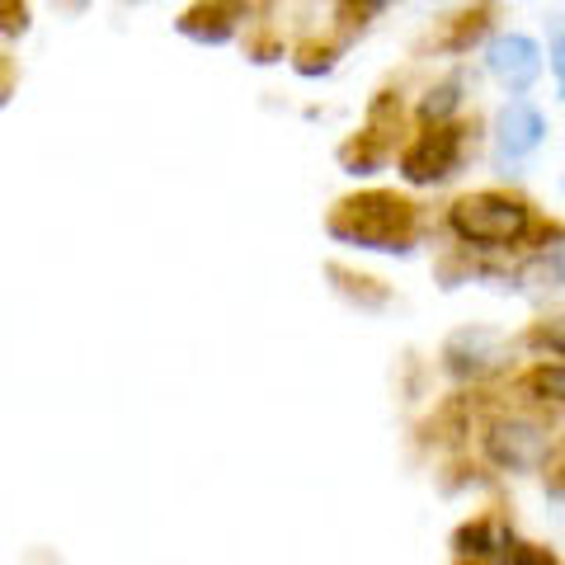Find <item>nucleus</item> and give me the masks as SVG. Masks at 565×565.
Returning a JSON list of instances; mask_svg holds the SVG:
<instances>
[{
  "mask_svg": "<svg viewBox=\"0 0 565 565\" xmlns=\"http://www.w3.org/2000/svg\"><path fill=\"white\" fill-rule=\"evenodd\" d=\"M448 236L471 255H533L565 245V222L542 217L533 199L514 189H476L448 203Z\"/></svg>",
  "mask_w": 565,
  "mask_h": 565,
  "instance_id": "obj_1",
  "label": "nucleus"
},
{
  "mask_svg": "<svg viewBox=\"0 0 565 565\" xmlns=\"http://www.w3.org/2000/svg\"><path fill=\"white\" fill-rule=\"evenodd\" d=\"M326 232L340 245H359L373 255H411L424 236V212L396 189H363L330 207Z\"/></svg>",
  "mask_w": 565,
  "mask_h": 565,
  "instance_id": "obj_2",
  "label": "nucleus"
},
{
  "mask_svg": "<svg viewBox=\"0 0 565 565\" xmlns=\"http://www.w3.org/2000/svg\"><path fill=\"white\" fill-rule=\"evenodd\" d=\"M481 457L490 471H504V476H533L552 462V452L561 444L556 434V419L542 411V405H509V401H494L490 415L481 419Z\"/></svg>",
  "mask_w": 565,
  "mask_h": 565,
  "instance_id": "obj_3",
  "label": "nucleus"
},
{
  "mask_svg": "<svg viewBox=\"0 0 565 565\" xmlns=\"http://www.w3.org/2000/svg\"><path fill=\"white\" fill-rule=\"evenodd\" d=\"M471 147H476V128H471L467 118L438 122V128H419V132L401 147L396 170H401V180H405V184H415V189L452 184L457 174L467 170Z\"/></svg>",
  "mask_w": 565,
  "mask_h": 565,
  "instance_id": "obj_4",
  "label": "nucleus"
},
{
  "mask_svg": "<svg viewBox=\"0 0 565 565\" xmlns=\"http://www.w3.org/2000/svg\"><path fill=\"white\" fill-rule=\"evenodd\" d=\"M438 363H444V373L452 382L486 386L500 373H509V363H514V344H509L494 326H462V330H452L444 340Z\"/></svg>",
  "mask_w": 565,
  "mask_h": 565,
  "instance_id": "obj_5",
  "label": "nucleus"
},
{
  "mask_svg": "<svg viewBox=\"0 0 565 565\" xmlns=\"http://www.w3.org/2000/svg\"><path fill=\"white\" fill-rule=\"evenodd\" d=\"M486 71L504 85L509 99H514V95H527L546 76V52H542V43L533 39V33L504 29L486 43Z\"/></svg>",
  "mask_w": 565,
  "mask_h": 565,
  "instance_id": "obj_6",
  "label": "nucleus"
},
{
  "mask_svg": "<svg viewBox=\"0 0 565 565\" xmlns=\"http://www.w3.org/2000/svg\"><path fill=\"white\" fill-rule=\"evenodd\" d=\"M546 141V114L527 95H514L494 114V161L500 166H523L527 156H537Z\"/></svg>",
  "mask_w": 565,
  "mask_h": 565,
  "instance_id": "obj_7",
  "label": "nucleus"
},
{
  "mask_svg": "<svg viewBox=\"0 0 565 565\" xmlns=\"http://www.w3.org/2000/svg\"><path fill=\"white\" fill-rule=\"evenodd\" d=\"M509 537H514L509 519L500 514V509H486V514H471L467 523L452 527V556L457 561H486V565H494L504 556Z\"/></svg>",
  "mask_w": 565,
  "mask_h": 565,
  "instance_id": "obj_8",
  "label": "nucleus"
},
{
  "mask_svg": "<svg viewBox=\"0 0 565 565\" xmlns=\"http://www.w3.org/2000/svg\"><path fill=\"white\" fill-rule=\"evenodd\" d=\"M245 20V10L236 6V0H199V6H189L180 14V29L184 39L193 43H203V47H222V43H232L236 39V29Z\"/></svg>",
  "mask_w": 565,
  "mask_h": 565,
  "instance_id": "obj_9",
  "label": "nucleus"
},
{
  "mask_svg": "<svg viewBox=\"0 0 565 565\" xmlns=\"http://www.w3.org/2000/svg\"><path fill=\"white\" fill-rule=\"evenodd\" d=\"M494 20H500V6L494 0H481V6H467L444 20V29L434 33V47L448 52V57H467L476 43H490L494 39Z\"/></svg>",
  "mask_w": 565,
  "mask_h": 565,
  "instance_id": "obj_10",
  "label": "nucleus"
},
{
  "mask_svg": "<svg viewBox=\"0 0 565 565\" xmlns=\"http://www.w3.org/2000/svg\"><path fill=\"white\" fill-rule=\"evenodd\" d=\"M467 71L457 66V71H448L444 81H434L429 90H424V99H419V109H415V122L419 128H438V122H457L462 118V109H467Z\"/></svg>",
  "mask_w": 565,
  "mask_h": 565,
  "instance_id": "obj_11",
  "label": "nucleus"
},
{
  "mask_svg": "<svg viewBox=\"0 0 565 565\" xmlns=\"http://www.w3.org/2000/svg\"><path fill=\"white\" fill-rule=\"evenodd\" d=\"M519 396L542 405V411H565V359H537L527 373L514 377Z\"/></svg>",
  "mask_w": 565,
  "mask_h": 565,
  "instance_id": "obj_12",
  "label": "nucleus"
},
{
  "mask_svg": "<svg viewBox=\"0 0 565 565\" xmlns=\"http://www.w3.org/2000/svg\"><path fill=\"white\" fill-rule=\"evenodd\" d=\"M326 278L334 282V292L344 297V302H353L359 311H382L392 307V288H386L382 278H367L359 269H349V264H326Z\"/></svg>",
  "mask_w": 565,
  "mask_h": 565,
  "instance_id": "obj_13",
  "label": "nucleus"
},
{
  "mask_svg": "<svg viewBox=\"0 0 565 565\" xmlns=\"http://www.w3.org/2000/svg\"><path fill=\"white\" fill-rule=\"evenodd\" d=\"M386 161H392V137H382L373 128H363L359 137H349L340 147V166L349 174H377Z\"/></svg>",
  "mask_w": 565,
  "mask_h": 565,
  "instance_id": "obj_14",
  "label": "nucleus"
},
{
  "mask_svg": "<svg viewBox=\"0 0 565 565\" xmlns=\"http://www.w3.org/2000/svg\"><path fill=\"white\" fill-rule=\"evenodd\" d=\"M519 344L527 353H537V359H565V311H546L537 321H527Z\"/></svg>",
  "mask_w": 565,
  "mask_h": 565,
  "instance_id": "obj_15",
  "label": "nucleus"
},
{
  "mask_svg": "<svg viewBox=\"0 0 565 565\" xmlns=\"http://www.w3.org/2000/svg\"><path fill=\"white\" fill-rule=\"evenodd\" d=\"M340 52L344 47H334V43H302V47H297V57H292V71H297V76H307V81L330 76L334 62H340Z\"/></svg>",
  "mask_w": 565,
  "mask_h": 565,
  "instance_id": "obj_16",
  "label": "nucleus"
},
{
  "mask_svg": "<svg viewBox=\"0 0 565 565\" xmlns=\"http://www.w3.org/2000/svg\"><path fill=\"white\" fill-rule=\"evenodd\" d=\"M546 71L556 81V95L565 99V14H546Z\"/></svg>",
  "mask_w": 565,
  "mask_h": 565,
  "instance_id": "obj_17",
  "label": "nucleus"
},
{
  "mask_svg": "<svg viewBox=\"0 0 565 565\" xmlns=\"http://www.w3.org/2000/svg\"><path fill=\"white\" fill-rule=\"evenodd\" d=\"M504 565H565L552 546H542V542H527V537H509V546H504V556H500Z\"/></svg>",
  "mask_w": 565,
  "mask_h": 565,
  "instance_id": "obj_18",
  "label": "nucleus"
},
{
  "mask_svg": "<svg viewBox=\"0 0 565 565\" xmlns=\"http://www.w3.org/2000/svg\"><path fill=\"white\" fill-rule=\"evenodd\" d=\"M542 490L552 494L556 504H565V438L556 444V452H552V462L542 467Z\"/></svg>",
  "mask_w": 565,
  "mask_h": 565,
  "instance_id": "obj_19",
  "label": "nucleus"
},
{
  "mask_svg": "<svg viewBox=\"0 0 565 565\" xmlns=\"http://www.w3.org/2000/svg\"><path fill=\"white\" fill-rule=\"evenodd\" d=\"M29 33V6L24 0H0V39H20Z\"/></svg>",
  "mask_w": 565,
  "mask_h": 565,
  "instance_id": "obj_20",
  "label": "nucleus"
},
{
  "mask_svg": "<svg viewBox=\"0 0 565 565\" xmlns=\"http://www.w3.org/2000/svg\"><path fill=\"white\" fill-rule=\"evenodd\" d=\"M396 6V0H344V10L353 14V24H367V20H373V14H382V10H392Z\"/></svg>",
  "mask_w": 565,
  "mask_h": 565,
  "instance_id": "obj_21",
  "label": "nucleus"
},
{
  "mask_svg": "<svg viewBox=\"0 0 565 565\" xmlns=\"http://www.w3.org/2000/svg\"><path fill=\"white\" fill-rule=\"evenodd\" d=\"M14 85H20V66H14V57H6V52H0V109L10 104Z\"/></svg>",
  "mask_w": 565,
  "mask_h": 565,
  "instance_id": "obj_22",
  "label": "nucleus"
},
{
  "mask_svg": "<svg viewBox=\"0 0 565 565\" xmlns=\"http://www.w3.org/2000/svg\"><path fill=\"white\" fill-rule=\"evenodd\" d=\"M52 6H57L62 14H81L85 6H90V0H52Z\"/></svg>",
  "mask_w": 565,
  "mask_h": 565,
  "instance_id": "obj_23",
  "label": "nucleus"
},
{
  "mask_svg": "<svg viewBox=\"0 0 565 565\" xmlns=\"http://www.w3.org/2000/svg\"><path fill=\"white\" fill-rule=\"evenodd\" d=\"M236 6H241L245 14H259V10H269V6H274V0H236Z\"/></svg>",
  "mask_w": 565,
  "mask_h": 565,
  "instance_id": "obj_24",
  "label": "nucleus"
},
{
  "mask_svg": "<svg viewBox=\"0 0 565 565\" xmlns=\"http://www.w3.org/2000/svg\"><path fill=\"white\" fill-rule=\"evenodd\" d=\"M556 278H561V292H565V245H556Z\"/></svg>",
  "mask_w": 565,
  "mask_h": 565,
  "instance_id": "obj_25",
  "label": "nucleus"
},
{
  "mask_svg": "<svg viewBox=\"0 0 565 565\" xmlns=\"http://www.w3.org/2000/svg\"><path fill=\"white\" fill-rule=\"evenodd\" d=\"M452 565H486V561H452Z\"/></svg>",
  "mask_w": 565,
  "mask_h": 565,
  "instance_id": "obj_26",
  "label": "nucleus"
},
{
  "mask_svg": "<svg viewBox=\"0 0 565 565\" xmlns=\"http://www.w3.org/2000/svg\"><path fill=\"white\" fill-rule=\"evenodd\" d=\"M467 6H481V0H467Z\"/></svg>",
  "mask_w": 565,
  "mask_h": 565,
  "instance_id": "obj_27",
  "label": "nucleus"
},
{
  "mask_svg": "<svg viewBox=\"0 0 565 565\" xmlns=\"http://www.w3.org/2000/svg\"><path fill=\"white\" fill-rule=\"evenodd\" d=\"M561 189H565V180H561Z\"/></svg>",
  "mask_w": 565,
  "mask_h": 565,
  "instance_id": "obj_28",
  "label": "nucleus"
}]
</instances>
